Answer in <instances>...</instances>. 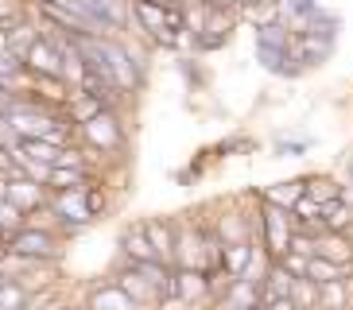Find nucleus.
<instances>
[{
  "label": "nucleus",
  "instance_id": "f257e3e1",
  "mask_svg": "<svg viewBox=\"0 0 353 310\" xmlns=\"http://www.w3.org/2000/svg\"><path fill=\"white\" fill-rule=\"evenodd\" d=\"M256 62L264 66L268 74L276 78H299L307 66H303L299 51H295V31L280 20V16H272V20H260L256 23Z\"/></svg>",
  "mask_w": 353,
  "mask_h": 310
},
{
  "label": "nucleus",
  "instance_id": "f03ea898",
  "mask_svg": "<svg viewBox=\"0 0 353 310\" xmlns=\"http://www.w3.org/2000/svg\"><path fill=\"white\" fill-rule=\"evenodd\" d=\"M4 252L16 260H28V264H54L63 256V240L47 225H23L20 233H12L4 240Z\"/></svg>",
  "mask_w": 353,
  "mask_h": 310
},
{
  "label": "nucleus",
  "instance_id": "7ed1b4c3",
  "mask_svg": "<svg viewBox=\"0 0 353 310\" xmlns=\"http://www.w3.org/2000/svg\"><path fill=\"white\" fill-rule=\"evenodd\" d=\"M260 245L272 260H283L291 252V240H295V214L283 206H272V202H260Z\"/></svg>",
  "mask_w": 353,
  "mask_h": 310
},
{
  "label": "nucleus",
  "instance_id": "20e7f679",
  "mask_svg": "<svg viewBox=\"0 0 353 310\" xmlns=\"http://www.w3.org/2000/svg\"><path fill=\"white\" fill-rule=\"evenodd\" d=\"M85 140V147L97 155H117L121 147H125V124H121V116H117V109H105V113H97L90 124H82L78 128Z\"/></svg>",
  "mask_w": 353,
  "mask_h": 310
},
{
  "label": "nucleus",
  "instance_id": "39448f33",
  "mask_svg": "<svg viewBox=\"0 0 353 310\" xmlns=\"http://www.w3.org/2000/svg\"><path fill=\"white\" fill-rule=\"evenodd\" d=\"M51 214H54V225H63V233H82L97 221L90 202H85V190H59L51 194Z\"/></svg>",
  "mask_w": 353,
  "mask_h": 310
},
{
  "label": "nucleus",
  "instance_id": "423d86ee",
  "mask_svg": "<svg viewBox=\"0 0 353 310\" xmlns=\"http://www.w3.org/2000/svg\"><path fill=\"white\" fill-rule=\"evenodd\" d=\"M23 66H28L32 78H59V82H66L63 51H59V43H54V35L47 28H43V35L32 43V51L23 54Z\"/></svg>",
  "mask_w": 353,
  "mask_h": 310
},
{
  "label": "nucleus",
  "instance_id": "0eeeda50",
  "mask_svg": "<svg viewBox=\"0 0 353 310\" xmlns=\"http://www.w3.org/2000/svg\"><path fill=\"white\" fill-rule=\"evenodd\" d=\"M82 8L113 39H117V31H125L132 23V0H82Z\"/></svg>",
  "mask_w": 353,
  "mask_h": 310
},
{
  "label": "nucleus",
  "instance_id": "6e6552de",
  "mask_svg": "<svg viewBox=\"0 0 353 310\" xmlns=\"http://www.w3.org/2000/svg\"><path fill=\"white\" fill-rule=\"evenodd\" d=\"M144 233L156 248V256L163 260L167 268H175V245H179V225L167 221V217H148L144 221Z\"/></svg>",
  "mask_w": 353,
  "mask_h": 310
},
{
  "label": "nucleus",
  "instance_id": "1a4fd4ad",
  "mask_svg": "<svg viewBox=\"0 0 353 310\" xmlns=\"http://www.w3.org/2000/svg\"><path fill=\"white\" fill-rule=\"evenodd\" d=\"M121 256H125V264H152V260H159L152 240H148V233H144V221H140V225H128L125 233H121ZM159 264H163V260H159Z\"/></svg>",
  "mask_w": 353,
  "mask_h": 310
},
{
  "label": "nucleus",
  "instance_id": "9d476101",
  "mask_svg": "<svg viewBox=\"0 0 353 310\" xmlns=\"http://www.w3.org/2000/svg\"><path fill=\"white\" fill-rule=\"evenodd\" d=\"M117 283H121V287H125L140 307H159V302H163V291H159L148 276H140L136 268H128V264L117 271Z\"/></svg>",
  "mask_w": 353,
  "mask_h": 310
},
{
  "label": "nucleus",
  "instance_id": "9b49d317",
  "mask_svg": "<svg viewBox=\"0 0 353 310\" xmlns=\"http://www.w3.org/2000/svg\"><path fill=\"white\" fill-rule=\"evenodd\" d=\"M85 310H140V302L128 295L121 283H101V287L90 291V299H85Z\"/></svg>",
  "mask_w": 353,
  "mask_h": 310
},
{
  "label": "nucleus",
  "instance_id": "f8f14e48",
  "mask_svg": "<svg viewBox=\"0 0 353 310\" xmlns=\"http://www.w3.org/2000/svg\"><path fill=\"white\" fill-rule=\"evenodd\" d=\"M314 256L334 260V264H353V240H350V233H330V229L314 233Z\"/></svg>",
  "mask_w": 353,
  "mask_h": 310
},
{
  "label": "nucleus",
  "instance_id": "ddd939ff",
  "mask_svg": "<svg viewBox=\"0 0 353 310\" xmlns=\"http://www.w3.org/2000/svg\"><path fill=\"white\" fill-rule=\"evenodd\" d=\"M260 302H264V291H260L256 283H249V279H233L229 291L218 299V307L221 310H256Z\"/></svg>",
  "mask_w": 353,
  "mask_h": 310
},
{
  "label": "nucleus",
  "instance_id": "4468645a",
  "mask_svg": "<svg viewBox=\"0 0 353 310\" xmlns=\"http://www.w3.org/2000/svg\"><path fill=\"white\" fill-rule=\"evenodd\" d=\"M90 186H94L90 167H51V175H47L51 194H59V190H90Z\"/></svg>",
  "mask_w": 353,
  "mask_h": 310
},
{
  "label": "nucleus",
  "instance_id": "2eb2a0df",
  "mask_svg": "<svg viewBox=\"0 0 353 310\" xmlns=\"http://www.w3.org/2000/svg\"><path fill=\"white\" fill-rule=\"evenodd\" d=\"M249 225L252 221L245 214H221L218 221H214V233L221 237V245H245V240H256V233H252Z\"/></svg>",
  "mask_w": 353,
  "mask_h": 310
},
{
  "label": "nucleus",
  "instance_id": "dca6fc26",
  "mask_svg": "<svg viewBox=\"0 0 353 310\" xmlns=\"http://www.w3.org/2000/svg\"><path fill=\"white\" fill-rule=\"evenodd\" d=\"M59 155H63V144H54V140H23L20 152L12 155L16 163L23 159H32V163H43V167H54L59 163Z\"/></svg>",
  "mask_w": 353,
  "mask_h": 310
},
{
  "label": "nucleus",
  "instance_id": "f3484780",
  "mask_svg": "<svg viewBox=\"0 0 353 310\" xmlns=\"http://www.w3.org/2000/svg\"><path fill=\"white\" fill-rule=\"evenodd\" d=\"M256 240H245V245H225V260H221V271H225L229 279H245V271H249L252 256H256Z\"/></svg>",
  "mask_w": 353,
  "mask_h": 310
},
{
  "label": "nucleus",
  "instance_id": "a211bd4d",
  "mask_svg": "<svg viewBox=\"0 0 353 310\" xmlns=\"http://www.w3.org/2000/svg\"><path fill=\"white\" fill-rule=\"evenodd\" d=\"M322 229H330V233H350L353 229V202L350 198H334L322 206Z\"/></svg>",
  "mask_w": 353,
  "mask_h": 310
},
{
  "label": "nucleus",
  "instance_id": "6ab92c4d",
  "mask_svg": "<svg viewBox=\"0 0 353 310\" xmlns=\"http://www.w3.org/2000/svg\"><path fill=\"white\" fill-rule=\"evenodd\" d=\"M303 194H307V178H288V183H276V186H268V190H260V202L291 209Z\"/></svg>",
  "mask_w": 353,
  "mask_h": 310
},
{
  "label": "nucleus",
  "instance_id": "aec40b11",
  "mask_svg": "<svg viewBox=\"0 0 353 310\" xmlns=\"http://www.w3.org/2000/svg\"><path fill=\"white\" fill-rule=\"evenodd\" d=\"M291 287H295V276H291L280 260H276V264L268 268V276H264V283H260V291H264V302H272V299H291Z\"/></svg>",
  "mask_w": 353,
  "mask_h": 310
},
{
  "label": "nucleus",
  "instance_id": "412c9836",
  "mask_svg": "<svg viewBox=\"0 0 353 310\" xmlns=\"http://www.w3.org/2000/svg\"><path fill=\"white\" fill-rule=\"evenodd\" d=\"M307 198H314V202H334V198H345V186L338 183L334 175H307Z\"/></svg>",
  "mask_w": 353,
  "mask_h": 310
},
{
  "label": "nucleus",
  "instance_id": "4be33fe9",
  "mask_svg": "<svg viewBox=\"0 0 353 310\" xmlns=\"http://www.w3.org/2000/svg\"><path fill=\"white\" fill-rule=\"evenodd\" d=\"M28 225V214H23L12 198H0V229H4V237H12V233H20V229Z\"/></svg>",
  "mask_w": 353,
  "mask_h": 310
},
{
  "label": "nucleus",
  "instance_id": "5701e85b",
  "mask_svg": "<svg viewBox=\"0 0 353 310\" xmlns=\"http://www.w3.org/2000/svg\"><path fill=\"white\" fill-rule=\"evenodd\" d=\"M32 299V291L23 287L20 279H8L4 287H0V310H23Z\"/></svg>",
  "mask_w": 353,
  "mask_h": 310
},
{
  "label": "nucleus",
  "instance_id": "b1692460",
  "mask_svg": "<svg viewBox=\"0 0 353 310\" xmlns=\"http://www.w3.org/2000/svg\"><path fill=\"white\" fill-rule=\"evenodd\" d=\"M345 287L350 283H319V310H345Z\"/></svg>",
  "mask_w": 353,
  "mask_h": 310
},
{
  "label": "nucleus",
  "instance_id": "393cba45",
  "mask_svg": "<svg viewBox=\"0 0 353 310\" xmlns=\"http://www.w3.org/2000/svg\"><path fill=\"white\" fill-rule=\"evenodd\" d=\"M291 299H295L299 310H319V283H314V279H295Z\"/></svg>",
  "mask_w": 353,
  "mask_h": 310
},
{
  "label": "nucleus",
  "instance_id": "a878e982",
  "mask_svg": "<svg viewBox=\"0 0 353 310\" xmlns=\"http://www.w3.org/2000/svg\"><path fill=\"white\" fill-rule=\"evenodd\" d=\"M311 147H314V140H276L272 152L280 155V159H303Z\"/></svg>",
  "mask_w": 353,
  "mask_h": 310
},
{
  "label": "nucleus",
  "instance_id": "bb28decb",
  "mask_svg": "<svg viewBox=\"0 0 353 310\" xmlns=\"http://www.w3.org/2000/svg\"><path fill=\"white\" fill-rule=\"evenodd\" d=\"M280 264H283V268H288L295 279H307V264H311V256H299V252H288V256H283Z\"/></svg>",
  "mask_w": 353,
  "mask_h": 310
},
{
  "label": "nucleus",
  "instance_id": "cd10ccee",
  "mask_svg": "<svg viewBox=\"0 0 353 310\" xmlns=\"http://www.w3.org/2000/svg\"><path fill=\"white\" fill-rule=\"evenodd\" d=\"M85 202H90V209H94V217H101L105 209H109V198H105V190L101 186H90V190H85Z\"/></svg>",
  "mask_w": 353,
  "mask_h": 310
},
{
  "label": "nucleus",
  "instance_id": "c85d7f7f",
  "mask_svg": "<svg viewBox=\"0 0 353 310\" xmlns=\"http://www.w3.org/2000/svg\"><path fill=\"white\" fill-rule=\"evenodd\" d=\"M179 70L187 74V82H190V85H198V82H202V74H198L194 59H179Z\"/></svg>",
  "mask_w": 353,
  "mask_h": 310
},
{
  "label": "nucleus",
  "instance_id": "c756f323",
  "mask_svg": "<svg viewBox=\"0 0 353 310\" xmlns=\"http://www.w3.org/2000/svg\"><path fill=\"white\" fill-rule=\"evenodd\" d=\"M268 307L272 310H299V307H295V299H272Z\"/></svg>",
  "mask_w": 353,
  "mask_h": 310
},
{
  "label": "nucleus",
  "instance_id": "7c9ffc66",
  "mask_svg": "<svg viewBox=\"0 0 353 310\" xmlns=\"http://www.w3.org/2000/svg\"><path fill=\"white\" fill-rule=\"evenodd\" d=\"M8 279H12V276H8V271H4V268H0V287H4V283H8Z\"/></svg>",
  "mask_w": 353,
  "mask_h": 310
},
{
  "label": "nucleus",
  "instance_id": "2f4dec72",
  "mask_svg": "<svg viewBox=\"0 0 353 310\" xmlns=\"http://www.w3.org/2000/svg\"><path fill=\"white\" fill-rule=\"evenodd\" d=\"M4 240H8V237H4V229H0V252H4Z\"/></svg>",
  "mask_w": 353,
  "mask_h": 310
},
{
  "label": "nucleus",
  "instance_id": "473e14b6",
  "mask_svg": "<svg viewBox=\"0 0 353 310\" xmlns=\"http://www.w3.org/2000/svg\"><path fill=\"white\" fill-rule=\"evenodd\" d=\"M350 175H353V163H350Z\"/></svg>",
  "mask_w": 353,
  "mask_h": 310
}]
</instances>
